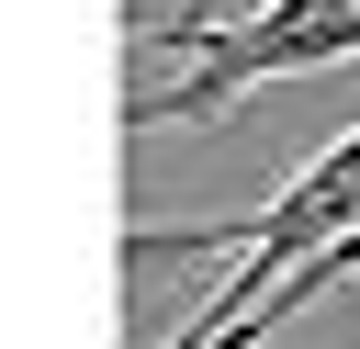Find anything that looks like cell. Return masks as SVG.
Returning <instances> with one entry per match:
<instances>
[{
	"label": "cell",
	"mask_w": 360,
	"mask_h": 349,
	"mask_svg": "<svg viewBox=\"0 0 360 349\" xmlns=\"http://www.w3.org/2000/svg\"><path fill=\"white\" fill-rule=\"evenodd\" d=\"M360 225V124L315 158V169H292L281 180V203H259V214H214V225H135L124 236V259L135 270H169V259H236V281H214L191 315H180V338H158V349H214L236 315H259L315 248H338Z\"/></svg>",
	"instance_id": "cell-1"
},
{
	"label": "cell",
	"mask_w": 360,
	"mask_h": 349,
	"mask_svg": "<svg viewBox=\"0 0 360 349\" xmlns=\"http://www.w3.org/2000/svg\"><path fill=\"white\" fill-rule=\"evenodd\" d=\"M135 56H180V68L124 101V135H169V124H214L259 79H315V68L360 56V0H248V11H202V23L135 34Z\"/></svg>",
	"instance_id": "cell-2"
}]
</instances>
